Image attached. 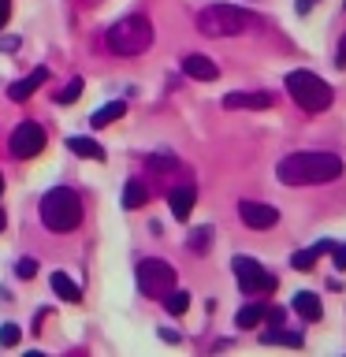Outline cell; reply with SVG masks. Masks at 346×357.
<instances>
[{
  "instance_id": "6da1fadb",
  "label": "cell",
  "mask_w": 346,
  "mask_h": 357,
  "mask_svg": "<svg viewBox=\"0 0 346 357\" xmlns=\"http://www.w3.org/2000/svg\"><path fill=\"white\" fill-rule=\"evenodd\" d=\"M343 175V160L335 153H290L276 164V178L283 186H313V183H331Z\"/></svg>"
},
{
  "instance_id": "7a4b0ae2",
  "label": "cell",
  "mask_w": 346,
  "mask_h": 357,
  "mask_svg": "<svg viewBox=\"0 0 346 357\" xmlns=\"http://www.w3.org/2000/svg\"><path fill=\"white\" fill-rule=\"evenodd\" d=\"M41 223L56 234L63 231H75L82 223V201H78L75 190L67 186H52L49 194L41 197Z\"/></svg>"
},
{
  "instance_id": "3957f363",
  "label": "cell",
  "mask_w": 346,
  "mask_h": 357,
  "mask_svg": "<svg viewBox=\"0 0 346 357\" xmlns=\"http://www.w3.org/2000/svg\"><path fill=\"white\" fill-rule=\"evenodd\" d=\"M253 15L246 8H234V4H212L205 11H197V30L205 38H234V33H246L253 26Z\"/></svg>"
},
{
  "instance_id": "277c9868",
  "label": "cell",
  "mask_w": 346,
  "mask_h": 357,
  "mask_svg": "<svg viewBox=\"0 0 346 357\" xmlns=\"http://www.w3.org/2000/svg\"><path fill=\"white\" fill-rule=\"evenodd\" d=\"M153 45V22L145 15H127L108 30V49L116 56H142Z\"/></svg>"
},
{
  "instance_id": "5b68a950",
  "label": "cell",
  "mask_w": 346,
  "mask_h": 357,
  "mask_svg": "<svg viewBox=\"0 0 346 357\" xmlns=\"http://www.w3.org/2000/svg\"><path fill=\"white\" fill-rule=\"evenodd\" d=\"M287 93L294 97V105L301 112H324L331 105V86L324 82L317 71H290L287 75Z\"/></svg>"
},
{
  "instance_id": "8992f818",
  "label": "cell",
  "mask_w": 346,
  "mask_h": 357,
  "mask_svg": "<svg viewBox=\"0 0 346 357\" xmlns=\"http://www.w3.org/2000/svg\"><path fill=\"white\" fill-rule=\"evenodd\" d=\"M172 287H175V268L167 261H156V257L138 261V290L145 298H164Z\"/></svg>"
},
{
  "instance_id": "52a82bcc",
  "label": "cell",
  "mask_w": 346,
  "mask_h": 357,
  "mask_svg": "<svg viewBox=\"0 0 346 357\" xmlns=\"http://www.w3.org/2000/svg\"><path fill=\"white\" fill-rule=\"evenodd\" d=\"M231 268H234V279H239L242 294H272L276 290V275H268L264 264H257L253 257H234Z\"/></svg>"
},
{
  "instance_id": "ba28073f",
  "label": "cell",
  "mask_w": 346,
  "mask_h": 357,
  "mask_svg": "<svg viewBox=\"0 0 346 357\" xmlns=\"http://www.w3.org/2000/svg\"><path fill=\"white\" fill-rule=\"evenodd\" d=\"M41 149H45V130L33 119L19 123L15 134H11V153H15L19 160H30V156H38Z\"/></svg>"
},
{
  "instance_id": "9c48e42d",
  "label": "cell",
  "mask_w": 346,
  "mask_h": 357,
  "mask_svg": "<svg viewBox=\"0 0 346 357\" xmlns=\"http://www.w3.org/2000/svg\"><path fill=\"white\" fill-rule=\"evenodd\" d=\"M239 216L246 227L253 231H268L279 223V208L276 205H264V201H239Z\"/></svg>"
},
{
  "instance_id": "30bf717a",
  "label": "cell",
  "mask_w": 346,
  "mask_h": 357,
  "mask_svg": "<svg viewBox=\"0 0 346 357\" xmlns=\"http://www.w3.org/2000/svg\"><path fill=\"white\" fill-rule=\"evenodd\" d=\"M194 201H197V190L190 186V183L167 190V208H172L175 220H190V212H194Z\"/></svg>"
},
{
  "instance_id": "8fae6325",
  "label": "cell",
  "mask_w": 346,
  "mask_h": 357,
  "mask_svg": "<svg viewBox=\"0 0 346 357\" xmlns=\"http://www.w3.org/2000/svg\"><path fill=\"white\" fill-rule=\"evenodd\" d=\"M183 71L190 78H197V82H216L220 78V67L209 60V56H201V52H190L186 60H183Z\"/></svg>"
},
{
  "instance_id": "7c38bea8",
  "label": "cell",
  "mask_w": 346,
  "mask_h": 357,
  "mask_svg": "<svg viewBox=\"0 0 346 357\" xmlns=\"http://www.w3.org/2000/svg\"><path fill=\"white\" fill-rule=\"evenodd\" d=\"M223 108H272V93H261V89H239V93L223 97Z\"/></svg>"
},
{
  "instance_id": "4fadbf2b",
  "label": "cell",
  "mask_w": 346,
  "mask_h": 357,
  "mask_svg": "<svg viewBox=\"0 0 346 357\" xmlns=\"http://www.w3.org/2000/svg\"><path fill=\"white\" fill-rule=\"evenodd\" d=\"M331 245H335V242L324 238V242H317V245H309V250H298L294 257H290V268H298V272H313L320 257H324V253H331Z\"/></svg>"
},
{
  "instance_id": "5bb4252c",
  "label": "cell",
  "mask_w": 346,
  "mask_h": 357,
  "mask_svg": "<svg viewBox=\"0 0 346 357\" xmlns=\"http://www.w3.org/2000/svg\"><path fill=\"white\" fill-rule=\"evenodd\" d=\"M45 78H49V71H45V67H38V71L33 75H27V78H19V82H11V89H8V97L15 100V105H22V100H27L33 89L38 86H45Z\"/></svg>"
},
{
  "instance_id": "9a60e30c",
  "label": "cell",
  "mask_w": 346,
  "mask_h": 357,
  "mask_svg": "<svg viewBox=\"0 0 346 357\" xmlns=\"http://www.w3.org/2000/svg\"><path fill=\"white\" fill-rule=\"evenodd\" d=\"M294 312H298L301 320L313 324V320L324 317V305H320V298L313 294V290H298V294H294Z\"/></svg>"
},
{
  "instance_id": "2e32d148",
  "label": "cell",
  "mask_w": 346,
  "mask_h": 357,
  "mask_svg": "<svg viewBox=\"0 0 346 357\" xmlns=\"http://www.w3.org/2000/svg\"><path fill=\"white\" fill-rule=\"evenodd\" d=\"M123 112H127V105L123 100H112V105H105V108H97L93 116H89V127H108V123H116V119H123Z\"/></svg>"
},
{
  "instance_id": "e0dca14e",
  "label": "cell",
  "mask_w": 346,
  "mask_h": 357,
  "mask_svg": "<svg viewBox=\"0 0 346 357\" xmlns=\"http://www.w3.org/2000/svg\"><path fill=\"white\" fill-rule=\"evenodd\" d=\"M67 149L75 156H82V160H105V149L93 138H67Z\"/></svg>"
},
{
  "instance_id": "ac0fdd59",
  "label": "cell",
  "mask_w": 346,
  "mask_h": 357,
  "mask_svg": "<svg viewBox=\"0 0 346 357\" xmlns=\"http://www.w3.org/2000/svg\"><path fill=\"white\" fill-rule=\"evenodd\" d=\"M145 201H149V190H145L142 178H130L127 186H123V208H142Z\"/></svg>"
},
{
  "instance_id": "d6986e66",
  "label": "cell",
  "mask_w": 346,
  "mask_h": 357,
  "mask_svg": "<svg viewBox=\"0 0 346 357\" xmlns=\"http://www.w3.org/2000/svg\"><path fill=\"white\" fill-rule=\"evenodd\" d=\"M49 283H52V290H56L63 301H82V290H78V283H75V279H67L63 272H56Z\"/></svg>"
},
{
  "instance_id": "ffe728a7",
  "label": "cell",
  "mask_w": 346,
  "mask_h": 357,
  "mask_svg": "<svg viewBox=\"0 0 346 357\" xmlns=\"http://www.w3.org/2000/svg\"><path fill=\"white\" fill-rule=\"evenodd\" d=\"M261 320H264V305H261V301H250V305H242L239 317H234V324H239V328H257Z\"/></svg>"
},
{
  "instance_id": "44dd1931",
  "label": "cell",
  "mask_w": 346,
  "mask_h": 357,
  "mask_svg": "<svg viewBox=\"0 0 346 357\" xmlns=\"http://www.w3.org/2000/svg\"><path fill=\"white\" fill-rule=\"evenodd\" d=\"M261 342L264 346H301V335H294V331H279V328H272V331H264L261 335Z\"/></svg>"
},
{
  "instance_id": "7402d4cb",
  "label": "cell",
  "mask_w": 346,
  "mask_h": 357,
  "mask_svg": "<svg viewBox=\"0 0 346 357\" xmlns=\"http://www.w3.org/2000/svg\"><path fill=\"white\" fill-rule=\"evenodd\" d=\"M164 309L167 312H172V317H183V312L190 309V294H186V290H167V294H164Z\"/></svg>"
},
{
  "instance_id": "603a6c76",
  "label": "cell",
  "mask_w": 346,
  "mask_h": 357,
  "mask_svg": "<svg viewBox=\"0 0 346 357\" xmlns=\"http://www.w3.org/2000/svg\"><path fill=\"white\" fill-rule=\"evenodd\" d=\"M78 97H82V78H71V82H67V86H63L52 100H56V105H75Z\"/></svg>"
},
{
  "instance_id": "cb8c5ba5",
  "label": "cell",
  "mask_w": 346,
  "mask_h": 357,
  "mask_svg": "<svg viewBox=\"0 0 346 357\" xmlns=\"http://www.w3.org/2000/svg\"><path fill=\"white\" fill-rule=\"evenodd\" d=\"M209 242H212V227H197L194 234H190V250H194V253H205L209 250Z\"/></svg>"
},
{
  "instance_id": "d4e9b609",
  "label": "cell",
  "mask_w": 346,
  "mask_h": 357,
  "mask_svg": "<svg viewBox=\"0 0 346 357\" xmlns=\"http://www.w3.org/2000/svg\"><path fill=\"white\" fill-rule=\"evenodd\" d=\"M19 342V328L15 324H4V328H0V346H15Z\"/></svg>"
},
{
  "instance_id": "484cf974",
  "label": "cell",
  "mask_w": 346,
  "mask_h": 357,
  "mask_svg": "<svg viewBox=\"0 0 346 357\" xmlns=\"http://www.w3.org/2000/svg\"><path fill=\"white\" fill-rule=\"evenodd\" d=\"M33 272H38V261H30V257L15 264V275H19V279H33Z\"/></svg>"
},
{
  "instance_id": "4316f807",
  "label": "cell",
  "mask_w": 346,
  "mask_h": 357,
  "mask_svg": "<svg viewBox=\"0 0 346 357\" xmlns=\"http://www.w3.org/2000/svg\"><path fill=\"white\" fill-rule=\"evenodd\" d=\"M264 320L272 324V328H279V324L287 320V309H279V305H272V309H264Z\"/></svg>"
},
{
  "instance_id": "83f0119b",
  "label": "cell",
  "mask_w": 346,
  "mask_h": 357,
  "mask_svg": "<svg viewBox=\"0 0 346 357\" xmlns=\"http://www.w3.org/2000/svg\"><path fill=\"white\" fill-rule=\"evenodd\" d=\"M331 257H335V268L346 272V245H331Z\"/></svg>"
},
{
  "instance_id": "f1b7e54d",
  "label": "cell",
  "mask_w": 346,
  "mask_h": 357,
  "mask_svg": "<svg viewBox=\"0 0 346 357\" xmlns=\"http://www.w3.org/2000/svg\"><path fill=\"white\" fill-rule=\"evenodd\" d=\"M8 15H11V0H0V26L8 22Z\"/></svg>"
},
{
  "instance_id": "f546056e",
  "label": "cell",
  "mask_w": 346,
  "mask_h": 357,
  "mask_svg": "<svg viewBox=\"0 0 346 357\" xmlns=\"http://www.w3.org/2000/svg\"><path fill=\"white\" fill-rule=\"evenodd\" d=\"M335 67H346V38L339 41V56H335Z\"/></svg>"
},
{
  "instance_id": "4dcf8cb0",
  "label": "cell",
  "mask_w": 346,
  "mask_h": 357,
  "mask_svg": "<svg viewBox=\"0 0 346 357\" xmlns=\"http://www.w3.org/2000/svg\"><path fill=\"white\" fill-rule=\"evenodd\" d=\"M309 8H313V0H298V15H309Z\"/></svg>"
},
{
  "instance_id": "1f68e13d",
  "label": "cell",
  "mask_w": 346,
  "mask_h": 357,
  "mask_svg": "<svg viewBox=\"0 0 346 357\" xmlns=\"http://www.w3.org/2000/svg\"><path fill=\"white\" fill-rule=\"evenodd\" d=\"M15 45H19L15 38H0V49H8V52H11V49H15Z\"/></svg>"
},
{
  "instance_id": "d6a6232c",
  "label": "cell",
  "mask_w": 346,
  "mask_h": 357,
  "mask_svg": "<svg viewBox=\"0 0 346 357\" xmlns=\"http://www.w3.org/2000/svg\"><path fill=\"white\" fill-rule=\"evenodd\" d=\"M0 231H4V208H0Z\"/></svg>"
},
{
  "instance_id": "836d02e7",
  "label": "cell",
  "mask_w": 346,
  "mask_h": 357,
  "mask_svg": "<svg viewBox=\"0 0 346 357\" xmlns=\"http://www.w3.org/2000/svg\"><path fill=\"white\" fill-rule=\"evenodd\" d=\"M0 194H4V178H0Z\"/></svg>"
}]
</instances>
